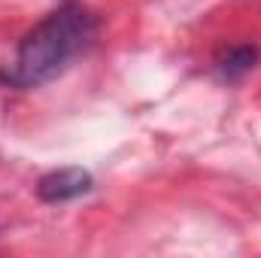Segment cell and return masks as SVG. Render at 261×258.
<instances>
[{"label": "cell", "mask_w": 261, "mask_h": 258, "mask_svg": "<svg viewBox=\"0 0 261 258\" xmlns=\"http://www.w3.org/2000/svg\"><path fill=\"white\" fill-rule=\"evenodd\" d=\"M100 18L79 0L58 3L43 21H37L15 46L12 61L3 70V85L12 88H40L61 73L73 61L88 55L97 43Z\"/></svg>", "instance_id": "6da1fadb"}, {"label": "cell", "mask_w": 261, "mask_h": 258, "mask_svg": "<svg viewBox=\"0 0 261 258\" xmlns=\"http://www.w3.org/2000/svg\"><path fill=\"white\" fill-rule=\"evenodd\" d=\"M94 189V176L82 167H61L37 179V197L46 203H67Z\"/></svg>", "instance_id": "7a4b0ae2"}, {"label": "cell", "mask_w": 261, "mask_h": 258, "mask_svg": "<svg viewBox=\"0 0 261 258\" xmlns=\"http://www.w3.org/2000/svg\"><path fill=\"white\" fill-rule=\"evenodd\" d=\"M255 64H258V49L255 46H231L216 58L213 70L222 82H237V79L249 76L255 70Z\"/></svg>", "instance_id": "3957f363"}]
</instances>
